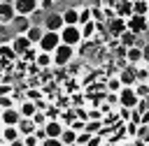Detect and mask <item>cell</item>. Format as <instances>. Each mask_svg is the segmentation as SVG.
I'll list each match as a JSON object with an SVG mask.
<instances>
[{"label":"cell","instance_id":"cell-42","mask_svg":"<svg viewBox=\"0 0 149 146\" xmlns=\"http://www.w3.org/2000/svg\"><path fill=\"white\" fill-rule=\"evenodd\" d=\"M0 2H14V0H0Z\"/></svg>","mask_w":149,"mask_h":146},{"label":"cell","instance_id":"cell-32","mask_svg":"<svg viewBox=\"0 0 149 146\" xmlns=\"http://www.w3.org/2000/svg\"><path fill=\"white\" fill-rule=\"evenodd\" d=\"M142 65H144V63H142ZM135 74H137V81H149V65L137 67V70H135Z\"/></svg>","mask_w":149,"mask_h":146},{"label":"cell","instance_id":"cell-7","mask_svg":"<svg viewBox=\"0 0 149 146\" xmlns=\"http://www.w3.org/2000/svg\"><path fill=\"white\" fill-rule=\"evenodd\" d=\"M149 16V14H147ZM147 16L144 14H130L126 21H128V30H133L135 35H142L147 30Z\"/></svg>","mask_w":149,"mask_h":146},{"label":"cell","instance_id":"cell-28","mask_svg":"<svg viewBox=\"0 0 149 146\" xmlns=\"http://www.w3.org/2000/svg\"><path fill=\"white\" fill-rule=\"evenodd\" d=\"M133 88H135V93H137L142 100H147V97H149V81H137Z\"/></svg>","mask_w":149,"mask_h":146},{"label":"cell","instance_id":"cell-36","mask_svg":"<svg viewBox=\"0 0 149 146\" xmlns=\"http://www.w3.org/2000/svg\"><path fill=\"white\" fill-rule=\"evenodd\" d=\"M88 118H93V121H102V118H105V114H102V109L93 107V109H88Z\"/></svg>","mask_w":149,"mask_h":146},{"label":"cell","instance_id":"cell-21","mask_svg":"<svg viewBox=\"0 0 149 146\" xmlns=\"http://www.w3.org/2000/svg\"><path fill=\"white\" fill-rule=\"evenodd\" d=\"M114 9H116V16H123V19H128V16L133 14V0H119Z\"/></svg>","mask_w":149,"mask_h":146},{"label":"cell","instance_id":"cell-31","mask_svg":"<svg viewBox=\"0 0 149 146\" xmlns=\"http://www.w3.org/2000/svg\"><path fill=\"white\" fill-rule=\"evenodd\" d=\"M91 19H93V9H91V7H81V9H79V25H81L84 21H91Z\"/></svg>","mask_w":149,"mask_h":146},{"label":"cell","instance_id":"cell-8","mask_svg":"<svg viewBox=\"0 0 149 146\" xmlns=\"http://www.w3.org/2000/svg\"><path fill=\"white\" fill-rule=\"evenodd\" d=\"M21 118H23V116H21L19 107H7V109L0 111V123H2V125H19Z\"/></svg>","mask_w":149,"mask_h":146},{"label":"cell","instance_id":"cell-33","mask_svg":"<svg viewBox=\"0 0 149 146\" xmlns=\"http://www.w3.org/2000/svg\"><path fill=\"white\" fill-rule=\"evenodd\" d=\"M91 137H93V134H91L88 130H81V132L77 134V144H79V146H84V144H91Z\"/></svg>","mask_w":149,"mask_h":146},{"label":"cell","instance_id":"cell-11","mask_svg":"<svg viewBox=\"0 0 149 146\" xmlns=\"http://www.w3.org/2000/svg\"><path fill=\"white\" fill-rule=\"evenodd\" d=\"M126 60H128V65H142L144 63V53H142V46L140 44H133V46H128L126 49Z\"/></svg>","mask_w":149,"mask_h":146},{"label":"cell","instance_id":"cell-38","mask_svg":"<svg viewBox=\"0 0 149 146\" xmlns=\"http://www.w3.org/2000/svg\"><path fill=\"white\" fill-rule=\"evenodd\" d=\"M54 5H56V0H40V9L47 14V12H51L54 9Z\"/></svg>","mask_w":149,"mask_h":146},{"label":"cell","instance_id":"cell-17","mask_svg":"<svg viewBox=\"0 0 149 146\" xmlns=\"http://www.w3.org/2000/svg\"><path fill=\"white\" fill-rule=\"evenodd\" d=\"M44 130H47V134H49V137H54V139H61V132L65 130V125L61 123V118H56V121H47Z\"/></svg>","mask_w":149,"mask_h":146},{"label":"cell","instance_id":"cell-29","mask_svg":"<svg viewBox=\"0 0 149 146\" xmlns=\"http://www.w3.org/2000/svg\"><path fill=\"white\" fill-rule=\"evenodd\" d=\"M102 125H105V121H93V118H88V123H86V127H84V130H88L91 134H95V132H100V130H102Z\"/></svg>","mask_w":149,"mask_h":146},{"label":"cell","instance_id":"cell-9","mask_svg":"<svg viewBox=\"0 0 149 146\" xmlns=\"http://www.w3.org/2000/svg\"><path fill=\"white\" fill-rule=\"evenodd\" d=\"M0 134H2V139H5V144H21V130H19V125H5L2 130H0Z\"/></svg>","mask_w":149,"mask_h":146},{"label":"cell","instance_id":"cell-23","mask_svg":"<svg viewBox=\"0 0 149 146\" xmlns=\"http://www.w3.org/2000/svg\"><path fill=\"white\" fill-rule=\"evenodd\" d=\"M137 37H140V35H135L133 30H123V32H121L116 39H119L123 46H133V44H137Z\"/></svg>","mask_w":149,"mask_h":146},{"label":"cell","instance_id":"cell-43","mask_svg":"<svg viewBox=\"0 0 149 146\" xmlns=\"http://www.w3.org/2000/svg\"><path fill=\"white\" fill-rule=\"evenodd\" d=\"M147 28H149V16H147Z\"/></svg>","mask_w":149,"mask_h":146},{"label":"cell","instance_id":"cell-10","mask_svg":"<svg viewBox=\"0 0 149 146\" xmlns=\"http://www.w3.org/2000/svg\"><path fill=\"white\" fill-rule=\"evenodd\" d=\"M14 7H16V14H28V16H33V14L40 9V0H14Z\"/></svg>","mask_w":149,"mask_h":146},{"label":"cell","instance_id":"cell-30","mask_svg":"<svg viewBox=\"0 0 149 146\" xmlns=\"http://www.w3.org/2000/svg\"><path fill=\"white\" fill-rule=\"evenodd\" d=\"M21 144H26V146H40V139H37L35 132H30V134H23L21 137Z\"/></svg>","mask_w":149,"mask_h":146},{"label":"cell","instance_id":"cell-27","mask_svg":"<svg viewBox=\"0 0 149 146\" xmlns=\"http://www.w3.org/2000/svg\"><path fill=\"white\" fill-rule=\"evenodd\" d=\"M121 88H123V83H121L119 74H116V76H109V79H107V93H119Z\"/></svg>","mask_w":149,"mask_h":146},{"label":"cell","instance_id":"cell-14","mask_svg":"<svg viewBox=\"0 0 149 146\" xmlns=\"http://www.w3.org/2000/svg\"><path fill=\"white\" fill-rule=\"evenodd\" d=\"M119 79H121V83H123V86H135V83H137L135 65H128L126 70H121V72H119Z\"/></svg>","mask_w":149,"mask_h":146},{"label":"cell","instance_id":"cell-6","mask_svg":"<svg viewBox=\"0 0 149 146\" xmlns=\"http://www.w3.org/2000/svg\"><path fill=\"white\" fill-rule=\"evenodd\" d=\"M9 44L14 46V51H16L19 56H23V53H26V51H28L30 46H35V44H33V42L28 39V35H26V32H16V35H12Z\"/></svg>","mask_w":149,"mask_h":146},{"label":"cell","instance_id":"cell-37","mask_svg":"<svg viewBox=\"0 0 149 146\" xmlns=\"http://www.w3.org/2000/svg\"><path fill=\"white\" fill-rule=\"evenodd\" d=\"M44 111H47V118H49V121H56V118H58V114H61V109H58V107H47Z\"/></svg>","mask_w":149,"mask_h":146},{"label":"cell","instance_id":"cell-40","mask_svg":"<svg viewBox=\"0 0 149 146\" xmlns=\"http://www.w3.org/2000/svg\"><path fill=\"white\" fill-rule=\"evenodd\" d=\"M70 125H72V127H74V130H77V132H81V130H84V127H86V123H84V121H72V123H70Z\"/></svg>","mask_w":149,"mask_h":146},{"label":"cell","instance_id":"cell-39","mask_svg":"<svg viewBox=\"0 0 149 146\" xmlns=\"http://www.w3.org/2000/svg\"><path fill=\"white\" fill-rule=\"evenodd\" d=\"M37 51H40V49H37ZM37 51H35V49L30 46V49H28V51L23 53V60H28V63H33V60H35V56H37Z\"/></svg>","mask_w":149,"mask_h":146},{"label":"cell","instance_id":"cell-5","mask_svg":"<svg viewBox=\"0 0 149 146\" xmlns=\"http://www.w3.org/2000/svg\"><path fill=\"white\" fill-rule=\"evenodd\" d=\"M42 25L47 28V30H63V25H65V19H63V12L58 14V12H47L44 14V21H42Z\"/></svg>","mask_w":149,"mask_h":146},{"label":"cell","instance_id":"cell-15","mask_svg":"<svg viewBox=\"0 0 149 146\" xmlns=\"http://www.w3.org/2000/svg\"><path fill=\"white\" fill-rule=\"evenodd\" d=\"M12 25H14V30H16V32H26V30L33 25V21H30V16H28V14H16V16H14V21H12Z\"/></svg>","mask_w":149,"mask_h":146},{"label":"cell","instance_id":"cell-22","mask_svg":"<svg viewBox=\"0 0 149 146\" xmlns=\"http://www.w3.org/2000/svg\"><path fill=\"white\" fill-rule=\"evenodd\" d=\"M63 19H65V25H79V9L68 7L63 12Z\"/></svg>","mask_w":149,"mask_h":146},{"label":"cell","instance_id":"cell-20","mask_svg":"<svg viewBox=\"0 0 149 146\" xmlns=\"http://www.w3.org/2000/svg\"><path fill=\"white\" fill-rule=\"evenodd\" d=\"M77 130L70 125V127H65L63 132H61V146H72V144H77Z\"/></svg>","mask_w":149,"mask_h":146},{"label":"cell","instance_id":"cell-12","mask_svg":"<svg viewBox=\"0 0 149 146\" xmlns=\"http://www.w3.org/2000/svg\"><path fill=\"white\" fill-rule=\"evenodd\" d=\"M16 16L14 2H0V25H9Z\"/></svg>","mask_w":149,"mask_h":146},{"label":"cell","instance_id":"cell-41","mask_svg":"<svg viewBox=\"0 0 149 146\" xmlns=\"http://www.w3.org/2000/svg\"><path fill=\"white\" fill-rule=\"evenodd\" d=\"M142 53H144V65H149V44H142Z\"/></svg>","mask_w":149,"mask_h":146},{"label":"cell","instance_id":"cell-26","mask_svg":"<svg viewBox=\"0 0 149 146\" xmlns=\"http://www.w3.org/2000/svg\"><path fill=\"white\" fill-rule=\"evenodd\" d=\"M133 14H149V0H133Z\"/></svg>","mask_w":149,"mask_h":146},{"label":"cell","instance_id":"cell-18","mask_svg":"<svg viewBox=\"0 0 149 146\" xmlns=\"http://www.w3.org/2000/svg\"><path fill=\"white\" fill-rule=\"evenodd\" d=\"M44 30H47V28H44L42 23H33V25L26 30V35H28V39H30L33 44H40V39H42V35H44Z\"/></svg>","mask_w":149,"mask_h":146},{"label":"cell","instance_id":"cell-34","mask_svg":"<svg viewBox=\"0 0 149 146\" xmlns=\"http://www.w3.org/2000/svg\"><path fill=\"white\" fill-rule=\"evenodd\" d=\"M26 97L37 102V100H42V90H40V88H28V90H26Z\"/></svg>","mask_w":149,"mask_h":146},{"label":"cell","instance_id":"cell-2","mask_svg":"<svg viewBox=\"0 0 149 146\" xmlns=\"http://www.w3.org/2000/svg\"><path fill=\"white\" fill-rule=\"evenodd\" d=\"M61 39H63L65 44H70V46H79L81 42H86L84 35H81V25H63Z\"/></svg>","mask_w":149,"mask_h":146},{"label":"cell","instance_id":"cell-3","mask_svg":"<svg viewBox=\"0 0 149 146\" xmlns=\"http://www.w3.org/2000/svg\"><path fill=\"white\" fill-rule=\"evenodd\" d=\"M140 95L135 93V88L133 86H123L121 90H119V107H126V109H135L137 104H140Z\"/></svg>","mask_w":149,"mask_h":146},{"label":"cell","instance_id":"cell-13","mask_svg":"<svg viewBox=\"0 0 149 146\" xmlns=\"http://www.w3.org/2000/svg\"><path fill=\"white\" fill-rule=\"evenodd\" d=\"M107 28H109V32H112L114 37H119L123 30H128V21H126L123 16H114L112 21H107Z\"/></svg>","mask_w":149,"mask_h":146},{"label":"cell","instance_id":"cell-35","mask_svg":"<svg viewBox=\"0 0 149 146\" xmlns=\"http://www.w3.org/2000/svg\"><path fill=\"white\" fill-rule=\"evenodd\" d=\"M14 107V95H0V109Z\"/></svg>","mask_w":149,"mask_h":146},{"label":"cell","instance_id":"cell-25","mask_svg":"<svg viewBox=\"0 0 149 146\" xmlns=\"http://www.w3.org/2000/svg\"><path fill=\"white\" fill-rule=\"evenodd\" d=\"M95 28H98V25H95L93 19H91V21H84V23H81V35H84V39H91V37L95 35Z\"/></svg>","mask_w":149,"mask_h":146},{"label":"cell","instance_id":"cell-4","mask_svg":"<svg viewBox=\"0 0 149 146\" xmlns=\"http://www.w3.org/2000/svg\"><path fill=\"white\" fill-rule=\"evenodd\" d=\"M61 42H63V39H61V32H58V30H44V35H42L37 49H42V51H51V53H54V49H56Z\"/></svg>","mask_w":149,"mask_h":146},{"label":"cell","instance_id":"cell-19","mask_svg":"<svg viewBox=\"0 0 149 146\" xmlns=\"http://www.w3.org/2000/svg\"><path fill=\"white\" fill-rule=\"evenodd\" d=\"M19 111H21V116H28V118H33L35 116V111H37V102L35 100H21V104H19Z\"/></svg>","mask_w":149,"mask_h":146},{"label":"cell","instance_id":"cell-16","mask_svg":"<svg viewBox=\"0 0 149 146\" xmlns=\"http://www.w3.org/2000/svg\"><path fill=\"white\" fill-rule=\"evenodd\" d=\"M35 63L42 67V70H49V67H54V53L51 51H37V56H35Z\"/></svg>","mask_w":149,"mask_h":146},{"label":"cell","instance_id":"cell-1","mask_svg":"<svg viewBox=\"0 0 149 146\" xmlns=\"http://www.w3.org/2000/svg\"><path fill=\"white\" fill-rule=\"evenodd\" d=\"M74 58H77V46H70V44L61 42L54 49V67H68Z\"/></svg>","mask_w":149,"mask_h":146},{"label":"cell","instance_id":"cell-24","mask_svg":"<svg viewBox=\"0 0 149 146\" xmlns=\"http://www.w3.org/2000/svg\"><path fill=\"white\" fill-rule=\"evenodd\" d=\"M35 121L33 118H28V116H23L21 121H19V130H21V134H30V132H35Z\"/></svg>","mask_w":149,"mask_h":146}]
</instances>
